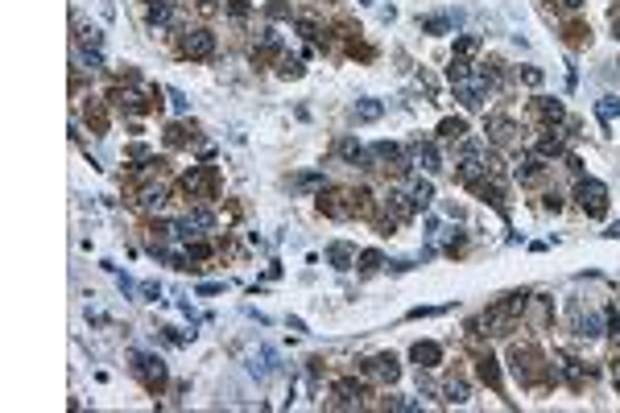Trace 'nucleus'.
<instances>
[{
	"label": "nucleus",
	"mask_w": 620,
	"mask_h": 413,
	"mask_svg": "<svg viewBox=\"0 0 620 413\" xmlns=\"http://www.w3.org/2000/svg\"><path fill=\"white\" fill-rule=\"evenodd\" d=\"M509 360H513V372H517V380L521 385H533L538 380V372H542V351L533 347V343H517L513 351H509Z\"/></svg>",
	"instance_id": "nucleus-1"
},
{
	"label": "nucleus",
	"mask_w": 620,
	"mask_h": 413,
	"mask_svg": "<svg viewBox=\"0 0 620 413\" xmlns=\"http://www.w3.org/2000/svg\"><path fill=\"white\" fill-rule=\"evenodd\" d=\"M575 198H579V207H583L592 219H599L604 211H608V191H604V182H596V178H579Z\"/></svg>",
	"instance_id": "nucleus-2"
},
{
	"label": "nucleus",
	"mask_w": 620,
	"mask_h": 413,
	"mask_svg": "<svg viewBox=\"0 0 620 413\" xmlns=\"http://www.w3.org/2000/svg\"><path fill=\"white\" fill-rule=\"evenodd\" d=\"M319 211L327 219H352L356 198H352V191H327V195H319Z\"/></svg>",
	"instance_id": "nucleus-3"
},
{
	"label": "nucleus",
	"mask_w": 620,
	"mask_h": 413,
	"mask_svg": "<svg viewBox=\"0 0 620 413\" xmlns=\"http://www.w3.org/2000/svg\"><path fill=\"white\" fill-rule=\"evenodd\" d=\"M182 191H187L191 198H211L215 195V170H211V166L191 170L187 178H182Z\"/></svg>",
	"instance_id": "nucleus-4"
},
{
	"label": "nucleus",
	"mask_w": 620,
	"mask_h": 413,
	"mask_svg": "<svg viewBox=\"0 0 620 413\" xmlns=\"http://www.w3.org/2000/svg\"><path fill=\"white\" fill-rule=\"evenodd\" d=\"M211 50H215L211 29H203V25H199V29H187V38H182V54H187V58H207Z\"/></svg>",
	"instance_id": "nucleus-5"
},
{
	"label": "nucleus",
	"mask_w": 620,
	"mask_h": 413,
	"mask_svg": "<svg viewBox=\"0 0 620 413\" xmlns=\"http://www.w3.org/2000/svg\"><path fill=\"white\" fill-rule=\"evenodd\" d=\"M360 372H364V376H377V380H389V385L402 376V368H397V360H393L389 351H384V356H372V360H364Z\"/></svg>",
	"instance_id": "nucleus-6"
},
{
	"label": "nucleus",
	"mask_w": 620,
	"mask_h": 413,
	"mask_svg": "<svg viewBox=\"0 0 620 413\" xmlns=\"http://www.w3.org/2000/svg\"><path fill=\"white\" fill-rule=\"evenodd\" d=\"M409 360H414L418 368H438V364H443V347L430 343V339H422V343L409 347Z\"/></svg>",
	"instance_id": "nucleus-7"
},
{
	"label": "nucleus",
	"mask_w": 620,
	"mask_h": 413,
	"mask_svg": "<svg viewBox=\"0 0 620 413\" xmlns=\"http://www.w3.org/2000/svg\"><path fill=\"white\" fill-rule=\"evenodd\" d=\"M137 372H141L145 389H162L166 385V368H162V360H153V356H141L137 360Z\"/></svg>",
	"instance_id": "nucleus-8"
},
{
	"label": "nucleus",
	"mask_w": 620,
	"mask_h": 413,
	"mask_svg": "<svg viewBox=\"0 0 620 413\" xmlns=\"http://www.w3.org/2000/svg\"><path fill=\"white\" fill-rule=\"evenodd\" d=\"M488 137H492L497 145H509V141H513V120H509L504 112H492V116H488Z\"/></svg>",
	"instance_id": "nucleus-9"
},
{
	"label": "nucleus",
	"mask_w": 620,
	"mask_h": 413,
	"mask_svg": "<svg viewBox=\"0 0 620 413\" xmlns=\"http://www.w3.org/2000/svg\"><path fill=\"white\" fill-rule=\"evenodd\" d=\"M327 256H331L335 268H352V256H356V252H352V244H331Z\"/></svg>",
	"instance_id": "nucleus-10"
},
{
	"label": "nucleus",
	"mask_w": 620,
	"mask_h": 413,
	"mask_svg": "<svg viewBox=\"0 0 620 413\" xmlns=\"http://www.w3.org/2000/svg\"><path fill=\"white\" fill-rule=\"evenodd\" d=\"M418 25H422V33H434L438 38V33H451L455 29V17H422Z\"/></svg>",
	"instance_id": "nucleus-11"
},
{
	"label": "nucleus",
	"mask_w": 620,
	"mask_h": 413,
	"mask_svg": "<svg viewBox=\"0 0 620 413\" xmlns=\"http://www.w3.org/2000/svg\"><path fill=\"white\" fill-rule=\"evenodd\" d=\"M463 132H467V120H459V116H447L438 124V137H447V141H459Z\"/></svg>",
	"instance_id": "nucleus-12"
},
{
	"label": "nucleus",
	"mask_w": 620,
	"mask_h": 413,
	"mask_svg": "<svg viewBox=\"0 0 620 413\" xmlns=\"http://www.w3.org/2000/svg\"><path fill=\"white\" fill-rule=\"evenodd\" d=\"M533 112H538L542 120H550V124L563 120V103H554V99H538V103H533Z\"/></svg>",
	"instance_id": "nucleus-13"
},
{
	"label": "nucleus",
	"mask_w": 620,
	"mask_h": 413,
	"mask_svg": "<svg viewBox=\"0 0 620 413\" xmlns=\"http://www.w3.org/2000/svg\"><path fill=\"white\" fill-rule=\"evenodd\" d=\"M480 376H484L492 389H501V368H497V360H492V356H480Z\"/></svg>",
	"instance_id": "nucleus-14"
},
{
	"label": "nucleus",
	"mask_w": 620,
	"mask_h": 413,
	"mask_svg": "<svg viewBox=\"0 0 620 413\" xmlns=\"http://www.w3.org/2000/svg\"><path fill=\"white\" fill-rule=\"evenodd\" d=\"M409 198H414V207H430V203H434V186L418 178V182H414V191H409Z\"/></svg>",
	"instance_id": "nucleus-15"
},
{
	"label": "nucleus",
	"mask_w": 620,
	"mask_h": 413,
	"mask_svg": "<svg viewBox=\"0 0 620 413\" xmlns=\"http://www.w3.org/2000/svg\"><path fill=\"white\" fill-rule=\"evenodd\" d=\"M381 112H384V108H381V103H377V99H360V103H356V120H360V124L377 120Z\"/></svg>",
	"instance_id": "nucleus-16"
},
{
	"label": "nucleus",
	"mask_w": 620,
	"mask_h": 413,
	"mask_svg": "<svg viewBox=\"0 0 620 413\" xmlns=\"http://www.w3.org/2000/svg\"><path fill=\"white\" fill-rule=\"evenodd\" d=\"M443 392H447V401H455V405H463V401H467V385H463L459 376H451V380L443 385Z\"/></svg>",
	"instance_id": "nucleus-17"
},
{
	"label": "nucleus",
	"mask_w": 620,
	"mask_h": 413,
	"mask_svg": "<svg viewBox=\"0 0 620 413\" xmlns=\"http://www.w3.org/2000/svg\"><path fill=\"white\" fill-rule=\"evenodd\" d=\"M418 162H422L426 170H443V166H438V149L430 145V141H426V145H418Z\"/></svg>",
	"instance_id": "nucleus-18"
},
{
	"label": "nucleus",
	"mask_w": 620,
	"mask_h": 413,
	"mask_svg": "<svg viewBox=\"0 0 620 413\" xmlns=\"http://www.w3.org/2000/svg\"><path fill=\"white\" fill-rule=\"evenodd\" d=\"M596 112H599V120H612V116L620 112V99H616V96H604V99L596 103Z\"/></svg>",
	"instance_id": "nucleus-19"
},
{
	"label": "nucleus",
	"mask_w": 620,
	"mask_h": 413,
	"mask_svg": "<svg viewBox=\"0 0 620 413\" xmlns=\"http://www.w3.org/2000/svg\"><path fill=\"white\" fill-rule=\"evenodd\" d=\"M166 141L170 145H187V124H174V128L166 132Z\"/></svg>",
	"instance_id": "nucleus-20"
},
{
	"label": "nucleus",
	"mask_w": 620,
	"mask_h": 413,
	"mask_svg": "<svg viewBox=\"0 0 620 413\" xmlns=\"http://www.w3.org/2000/svg\"><path fill=\"white\" fill-rule=\"evenodd\" d=\"M377 265H381V252H364L360 256V268H377Z\"/></svg>",
	"instance_id": "nucleus-21"
},
{
	"label": "nucleus",
	"mask_w": 620,
	"mask_h": 413,
	"mask_svg": "<svg viewBox=\"0 0 620 413\" xmlns=\"http://www.w3.org/2000/svg\"><path fill=\"white\" fill-rule=\"evenodd\" d=\"M521 79L529 83V87H538V83H542V71H521Z\"/></svg>",
	"instance_id": "nucleus-22"
},
{
	"label": "nucleus",
	"mask_w": 620,
	"mask_h": 413,
	"mask_svg": "<svg viewBox=\"0 0 620 413\" xmlns=\"http://www.w3.org/2000/svg\"><path fill=\"white\" fill-rule=\"evenodd\" d=\"M170 99H174V108H178V112H187V96H182V91H170Z\"/></svg>",
	"instance_id": "nucleus-23"
},
{
	"label": "nucleus",
	"mask_w": 620,
	"mask_h": 413,
	"mask_svg": "<svg viewBox=\"0 0 620 413\" xmlns=\"http://www.w3.org/2000/svg\"><path fill=\"white\" fill-rule=\"evenodd\" d=\"M248 13V0H232V17H244Z\"/></svg>",
	"instance_id": "nucleus-24"
},
{
	"label": "nucleus",
	"mask_w": 620,
	"mask_h": 413,
	"mask_svg": "<svg viewBox=\"0 0 620 413\" xmlns=\"http://www.w3.org/2000/svg\"><path fill=\"white\" fill-rule=\"evenodd\" d=\"M612 380H616V389H620V356L612 360Z\"/></svg>",
	"instance_id": "nucleus-25"
},
{
	"label": "nucleus",
	"mask_w": 620,
	"mask_h": 413,
	"mask_svg": "<svg viewBox=\"0 0 620 413\" xmlns=\"http://www.w3.org/2000/svg\"><path fill=\"white\" fill-rule=\"evenodd\" d=\"M194 4H199V9H215V0H194Z\"/></svg>",
	"instance_id": "nucleus-26"
},
{
	"label": "nucleus",
	"mask_w": 620,
	"mask_h": 413,
	"mask_svg": "<svg viewBox=\"0 0 620 413\" xmlns=\"http://www.w3.org/2000/svg\"><path fill=\"white\" fill-rule=\"evenodd\" d=\"M563 4H567V9H579V4H583V0H563Z\"/></svg>",
	"instance_id": "nucleus-27"
}]
</instances>
